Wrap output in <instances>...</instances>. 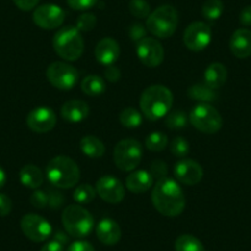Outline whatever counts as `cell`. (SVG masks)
<instances>
[{"instance_id":"obj_44","label":"cell","mask_w":251,"mask_h":251,"mask_svg":"<svg viewBox=\"0 0 251 251\" xmlns=\"http://www.w3.org/2000/svg\"><path fill=\"white\" fill-rule=\"evenodd\" d=\"M40 251H64V245L58 240H50L42 246Z\"/></svg>"},{"instance_id":"obj_8","label":"cell","mask_w":251,"mask_h":251,"mask_svg":"<svg viewBox=\"0 0 251 251\" xmlns=\"http://www.w3.org/2000/svg\"><path fill=\"white\" fill-rule=\"evenodd\" d=\"M143 155L142 144L136 139H122L113 149V161L122 171H132L139 165Z\"/></svg>"},{"instance_id":"obj_12","label":"cell","mask_w":251,"mask_h":251,"mask_svg":"<svg viewBox=\"0 0 251 251\" xmlns=\"http://www.w3.org/2000/svg\"><path fill=\"white\" fill-rule=\"evenodd\" d=\"M33 23L43 30H54L62 26L66 19V13L60 6L54 4H45L33 11Z\"/></svg>"},{"instance_id":"obj_11","label":"cell","mask_w":251,"mask_h":251,"mask_svg":"<svg viewBox=\"0 0 251 251\" xmlns=\"http://www.w3.org/2000/svg\"><path fill=\"white\" fill-rule=\"evenodd\" d=\"M211 40V27L202 21H195L190 24L183 32V43L188 50L194 52H201L208 47Z\"/></svg>"},{"instance_id":"obj_14","label":"cell","mask_w":251,"mask_h":251,"mask_svg":"<svg viewBox=\"0 0 251 251\" xmlns=\"http://www.w3.org/2000/svg\"><path fill=\"white\" fill-rule=\"evenodd\" d=\"M26 125L36 133H47L57 125V116L50 107H36L26 117Z\"/></svg>"},{"instance_id":"obj_42","label":"cell","mask_w":251,"mask_h":251,"mask_svg":"<svg viewBox=\"0 0 251 251\" xmlns=\"http://www.w3.org/2000/svg\"><path fill=\"white\" fill-rule=\"evenodd\" d=\"M67 251H95L94 246L89 241L78 240L68 246Z\"/></svg>"},{"instance_id":"obj_39","label":"cell","mask_w":251,"mask_h":251,"mask_svg":"<svg viewBox=\"0 0 251 251\" xmlns=\"http://www.w3.org/2000/svg\"><path fill=\"white\" fill-rule=\"evenodd\" d=\"M67 3L74 10L85 11L94 8L98 4V0H67Z\"/></svg>"},{"instance_id":"obj_7","label":"cell","mask_w":251,"mask_h":251,"mask_svg":"<svg viewBox=\"0 0 251 251\" xmlns=\"http://www.w3.org/2000/svg\"><path fill=\"white\" fill-rule=\"evenodd\" d=\"M190 122L197 131L206 134L217 133L223 125L221 113L209 103H199L195 106L190 113Z\"/></svg>"},{"instance_id":"obj_31","label":"cell","mask_w":251,"mask_h":251,"mask_svg":"<svg viewBox=\"0 0 251 251\" xmlns=\"http://www.w3.org/2000/svg\"><path fill=\"white\" fill-rule=\"evenodd\" d=\"M168 146V137L163 132H153L146 138V148L151 151H161Z\"/></svg>"},{"instance_id":"obj_40","label":"cell","mask_w":251,"mask_h":251,"mask_svg":"<svg viewBox=\"0 0 251 251\" xmlns=\"http://www.w3.org/2000/svg\"><path fill=\"white\" fill-rule=\"evenodd\" d=\"M11 208H13V202L10 197L5 194H0V217L9 216Z\"/></svg>"},{"instance_id":"obj_37","label":"cell","mask_w":251,"mask_h":251,"mask_svg":"<svg viewBox=\"0 0 251 251\" xmlns=\"http://www.w3.org/2000/svg\"><path fill=\"white\" fill-rule=\"evenodd\" d=\"M151 174L154 178H158V180H161V178L166 177V174H168V166H166V163L163 160H154L151 163Z\"/></svg>"},{"instance_id":"obj_26","label":"cell","mask_w":251,"mask_h":251,"mask_svg":"<svg viewBox=\"0 0 251 251\" xmlns=\"http://www.w3.org/2000/svg\"><path fill=\"white\" fill-rule=\"evenodd\" d=\"M81 90L84 94H86L88 96H93V98L101 95L106 90L105 80L101 76L90 74V75L85 76L81 81Z\"/></svg>"},{"instance_id":"obj_23","label":"cell","mask_w":251,"mask_h":251,"mask_svg":"<svg viewBox=\"0 0 251 251\" xmlns=\"http://www.w3.org/2000/svg\"><path fill=\"white\" fill-rule=\"evenodd\" d=\"M20 181L25 187L31 188V190H37L41 187L45 181V176L41 171L40 168H37L33 164H27L20 170Z\"/></svg>"},{"instance_id":"obj_33","label":"cell","mask_w":251,"mask_h":251,"mask_svg":"<svg viewBox=\"0 0 251 251\" xmlns=\"http://www.w3.org/2000/svg\"><path fill=\"white\" fill-rule=\"evenodd\" d=\"M129 13L137 19H148L151 15V5L147 0H131L128 4Z\"/></svg>"},{"instance_id":"obj_18","label":"cell","mask_w":251,"mask_h":251,"mask_svg":"<svg viewBox=\"0 0 251 251\" xmlns=\"http://www.w3.org/2000/svg\"><path fill=\"white\" fill-rule=\"evenodd\" d=\"M122 231L116 221L111 218H103L96 226V236L105 245H116L120 241Z\"/></svg>"},{"instance_id":"obj_15","label":"cell","mask_w":251,"mask_h":251,"mask_svg":"<svg viewBox=\"0 0 251 251\" xmlns=\"http://www.w3.org/2000/svg\"><path fill=\"white\" fill-rule=\"evenodd\" d=\"M96 194L107 203L117 204L125 199V186L115 176L105 175L96 182Z\"/></svg>"},{"instance_id":"obj_48","label":"cell","mask_w":251,"mask_h":251,"mask_svg":"<svg viewBox=\"0 0 251 251\" xmlns=\"http://www.w3.org/2000/svg\"><path fill=\"white\" fill-rule=\"evenodd\" d=\"M6 182V174L3 169L0 168V188H3Z\"/></svg>"},{"instance_id":"obj_2","label":"cell","mask_w":251,"mask_h":251,"mask_svg":"<svg viewBox=\"0 0 251 251\" xmlns=\"http://www.w3.org/2000/svg\"><path fill=\"white\" fill-rule=\"evenodd\" d=\"M173 102L174 98L170 89L164 85H151L142 93L139 106L146 118L156 121L170 112Z\"/></svg>"},{"instance_id":"obj_19","label":"cell","mask_w":251,"mask_h":251,"mask_svg":"<svg viewBox=\"0 0 251 251\" xmlns=\"http://www.w3.org/2000/svg\"><path fill=\"white\" fill-rule=\"evenodd\" d=\"M230 50L236 58H248L251 55V31L248 28H239L231 35Z\"/></svg>"},{"instance_id":"obj_3","label":"cell","mask_w":251,"mask_h":251,"mask_svg":"<svg viewBox=\"0 0 251 251\" xmlns=\"http://www.w3.org/2000/svg\"><path fill=\"white\" fill-rule=\"evenodd\" d=\"M46 175L55 187L72 188L79 182L80 170L73 159L59 155L50 159L46 168Z\"/></svg>"},{"instance_id":"obj_17","label":"cell","mask_w":251,"mask_h":251,"mask_svg":"<svg viewBox=\"0 0 251 251\" xmlns=\"http://www.w3.org/2000/svg\"><path fill=\"white\" fill-rule=\"evenodd\" d=\"M95 57L102 66L107 67L115 64L120 57V46L117 41L111 37H105L99 41L95 47Z\"/></svg>"},{"instance_id":"obj_43","label":"cell","mask_w":251,"mask_h":251,"mask_svg":"<svg viewBox=\"0 0 251 251\" xmlns=\"http://www.w3.org/2000/svg\"><path fill=\"white\" fill-rule=\"evenodd\" d=\"M40 0H14V4L23 11H30L37 6Z\"/></svg>"},{"instance_id":"obj_34","label":"cell","mask_w":251,"mask_h":251,"mask_svg":"<svg viewBox=\"0 0 251 251\" xmlns=\"http://www.w3.org/2000/svg\"><path fill=\"white\" fill-rule=\"evenodd\" d=\"M96 16L91 13H84L76 20V28H78L80 32H89V31L94 30V27L96 26Z\"/></svg>"},{"instance_id":"obj_30","label":"cell","mask_w":251,"mask_h":251,"mask_svg":"<svg viewBox=\"0 0 251 251\" xmlns=\"http://www.w3.org/2000/svg\"><path fill=\"white\" fill-rule=\"evenodd\" d=\"M224 5L222 3V0H207L206 3L202 6V15L207 19V20L214 21L219 19L223 14Z\"/></svg>"},{"instance_id":"obj_27","label":"cell","mask_w":251,"mask_h":251,"mask_svg":"<svg viewBox=\"0 0 251 251\" xmlns=\"http://www.w3.org/2000/svg\"><path fill=\"white\" fill-rule=\"evenodd\" d=\"M175 251H206L204 246L196 236L183 234L175 241Z\"/></svg>"},{"instance_id":"obj_46","label":"cell","mask_w":251,"mask_h":251,"mask_svg":"<svg viewBox=\"0 0 251 251\" xmlns=\"http://www.w3.org/2000/svg\"><path fill=\"white\" fill-rule=\"evenodd\" d=\"M63 203V196L62 194H59V192H53L52 196H50V206L52 207V208H59L60 206H62Z\"/></svg>"},{"instance_id":"obj_24","label":"cell","mask_w":251,"mask_h":251,"mask_svg":"<svg viewBox=\"0 0 251 251\" xmlns=\"http://www.w3.org/2000/svg\"><path fill=\"white\" fill-rule=\"evenodd\" d=\"M80 149L83 151L84 155L89 156V158L98 159L105 154V144L96 138L95 136H85L81 138L80 141Z\"/></svg>"},{"instance_id":"obj_41","label":"cell","mask_w":251,"mask_h":251,"mask_svg":"<svg viewBox=\"0 0 251 251\" xmlns=\"http://www.w3.org/2000/svg\"><path fill=\"white\" fill-rule=\"evenodd\" d=\"M103 75H105L106 80H108L110 83H116L121 79V71L115 66V64H111L107 66L103 71Z\"/></svg>"},{"instance_id":"obj_29","label":"cell","mask_w":251,"mask_h":251,"mask_svg":"<svg viewBox=\"0 0 251 251\" xmlns=\"http://www.w3.org/2000/svg\"><path fill=\"white\" fill-rule=\"evenodd\" d=\"M96 196V188H94L93 186L89 185V183H83V185H79L78 187L74 190L73 199L76 203L79 204H88L95 199Z\"/></svg>"},{"instance_id":"obj_36","label":"cell","mask_w":251,"mask_h":251,"mask_svg":"<svg viewBox=\"0 0 251 251\" xmlns=\"http://www.w3.org/2000/svg\"><path fill=\"white\" fill-rule=\"evenodd\" d=\"M30 202L36 208L43 209L50 204V196L42 190H35V192L31 195Z\"/></svg>"},{"instance_id":"obj_1","label":"cell","mask_w":251,"mask_h":251,"mask_svg":"<svg viewBox=\"0 0 251 251\" xmlns=\"http://www.w3.org/2000/svg\"><path fill=\"white\" fill-rule=\"evenodd\" d=\"M151 202L156 211L165 217H177L183 212L186 199L181 186L174 178L158 180L151 191Z\"/></svg>"},{"instance_id":"obj_25","label":"cell","mask_w":251,"mask_h":251,"mask_svg":"<svg viewBox=\"0 0 251 251\" xmlns=\"http://www.w3.org/2000/svg\"><path fill=\"white\" fill-rule=\"evenodd\" d=\"M187 95L191 100L200 101L201 103L212 102L217 99L214 89L209 88L206 84H196V85L190 86V89L187 90Z\"/></svg>"},{"instance_id":"obj_21","label":"cell","mask_w":251,"mask_h":251,"mask_svg":"<svg viewBox=\"0 0 251 251\" xmlns=\"http://www.w3.org/2000/svg\"><path fill=\"white\" fill-rule=\"evenodd\" d=\"M60 115L68 122H81L89 116V106L81 100L67 101L60 108Z\"/></svg>"},{"instance_id":"obj_22","label":"cell","mask_w":251,"mask_h":251,"mask_svg":"<svg viewBox=\"0 0 251 251\" xmlns=\"http://www.w3.org/2000/svg\"><path fill=\"white\" fill-rule=\"evenodd\" d=\"M228 72L222 63H212L204 71V84L212 89H219L226 81Z\"/></svg>"},{"instance_id":"obj_45","label":"cell","mask_w":251,"mask_h":251,"mask_svg":"<svg viewBox=\"0 0 251 251\" xmlns=\"http://www.w3.org/2000/svg\"><path fill=\"white\" fill-rule=\"evenodd\" d=\"M240 23L244 26H251V5L245 6L240 13Z\"/></svg>"},{"instance_id":"obj_13","label":"cell","mask_w":251,"mask_h":251,"mask_svg":"<svg viewBox=\"0 0 251 251\" xmlns=\"http://www.w3.org/2000/svg\"><path fill=\"white\" fill-rule=\"evenodd\" d=\"M136 52L139 60L149 68H155V67L160 66L164 60V55H165L161 43L151 37H146L139 41Z\"/></svg>"},{"instance_id":"obj_4","label":"cell","mask_w":251,"mask_h":251,"mask_svg":"<svg viewBox=\"0 0 251 251\" xmlns=\"http://www.w3.org/2000/svg\"><path fill=\"white\" fill-rule=\"evenodd\" d=\"M53 48L64 60H78L84 52V40L80 31L73 26L60 28L53 37Z\"/></svg>"},{"instance_id":"obj_28","label":"cell","mask_w":251,"mask_h":251,"mask_svg":"<svg viewBox=\"0 0 251 251\" xmlns=\"http://www.w3.org/2000/svg\"><path fill=\"white\" fill-rule=\"evenodd\" d=\"M120 122L126 128H138L143 122V116L136 108L127 107L120 113Z\"/></svg>"},{"instance_id":"obj_5","label":"cell","mask_w":251,"mask_h":251,"mask_svg":"<svg viewBox=\"0 0 251 251\" xmlns=\"http://www.w3.org/2000/svg\"><path fill=\"white\" fill-rule=\"evenodd\" d=\"M62 223L67 233L76 239L88 236L95 226L94 217L80 204H71L67 207L63 211Z\"/></svg>"},{"instance_id":"obj_9","label":"cell","mask_w":251,"mask_h":251,"mask_svg":"<svg viewBox=\"0 0 251 251\" xmlns=\"http://www.w3.org/2000/svg\"><path fill=\"white\" fill-rule=\"evenodd\" d=\"M48 81L59 90H72L78 83L79 73L66 62H53L46 71Z\"/></svg>"},{"instance_id":"obj_10","label":"cell","mask_w":251,"mask_h":251,"mask_svg":"<svg viewBox=\"0 0 251 251\" xmlns=\"http://www.w3.org/2000/svg\"><path fill=\"white\" fill-rule=\"evenodd\" d=\"M20 226L25 236L35 243L47 240L52 234V226L43 217L35 213H28L21 218Z\"/></svg>"},{"instance_id":"obj_6","label":"cell","mask_w":251,"mask_h":251,"mask_svg":"<svg viewBox=\"0 0 251 251\" xmlns=\"http://www.w3.org/2000/svg\"><path fill=\"white\" fill-rule=\"evenodd\" d=\"M178 14L171 5H161L151 13L147 19V30L158 38H169L175 33Z\"/></svg>"},{"instance_id":"obj_47","label":"cell","mask_w":251,"mask_h":251,"mask_svg":"<svg viewBox=\"0 0 251 251\" xmlns=\"http://www.w3.org/2000/svg\"><path fill=\"white\" fill-rule=\"evenodd\" d=\"M54 239L55 240L59 241V243H62L63 245H64V244L68 241V236H67V234L63 233V231H60V230H58L57 233L54 234Z\"/></svg>"},{"instance_id":"obj_20","label":"cell","mask_w":251,"mask_h":251,"mask_svg":"<svg viewBox=\"0 0 251 251\" xmlns=\"http://www.w3.org/2000/svg\"><path fill=\"white\" fill-rule=\"evenodd\" d=\"M154 183V177L149 171L137 170L129 174L126 178V187L133 194H143L151 188Z\"/></svg>"},{"instance_id":"obj_38","label":"cell","mask_w":251,"mask_h":251,"mask_svg":"<svg viewBox=\"0 0 251 251\" xmlns=\"http://www.w3.org/2000/svg\"><path fill=\"white\" fill-rule=\"evenodd\" d=\"M147 27L144 25H142V24H133V25L129 27V37H131L132 41H134V42H139V41H142L143 38L147 37Z\"/></svg>"},{"instance_id":"obj_32","label":"cell","mask_w":251,"mask_h":251,"mask_svg":"<svg viewBox=\"0 0 251 251\" xmlns=\"http://www.w3.org/2000/svg\"><path fill=\"white\" fill-rule=\"evenodd\" d=\"M165 125L170 129L185 128L186 125H187V115L180 110L173 111V112L166 115Z\"/></svg>"},{"instance_id":"obj_35","label":"cell","mask_w":251,"mask_h":251,"mask_svg":"<svg viewBox=\"0 0 251 251\" xmlns=\"http://www.w3.org/2000/svg\"><path fill=\"white\" fill-rule=\"evenodd\" d=\"M171 153L174 154L177 158H185L186 155L190 151V144L182 137H176L173 142H171L170 146Z\"/></svg>"},{"instance_id":"obj_16","label":"cell","mask_w":251,"mask_h":251,"mask_svg":"<svg viewBox=\"0 0 251 251\" xmlns=\"http://www.w3.org/2000/svg\"><path fill=\"white\" fill-rule=\"evenodd\" d=\"M174 175L178 182L194 186L197 185L203 177V169L192 159H182L174 166Z\"/></svg>"}]
</instances>
